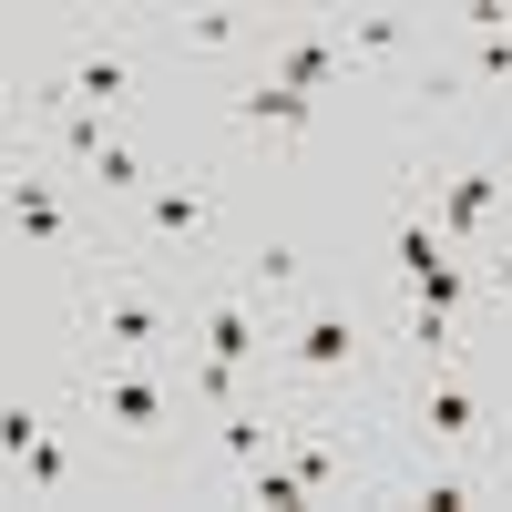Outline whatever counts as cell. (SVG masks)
<instances>
[{
  "instance_id": "cell-1",
  "label": "cell",
  "mask_w": 512,
  "mask_h": 512,
  "mask_svg": "<svg viewBox=\"0 0 512 512\" xmlns=\"http://www.w3.org/2000/svg\"><path fill=\"white\" fill-rule=\"evenodd\" d=\"M390 379H400V318H379L369 287L308 277L277 308L267 390L287 410H390Z\"/></svg>"
},
{
  "instance_id": "cell-2",
  "label": "cell",
  "mask_w": 512,
  "mask_h": 512,
  "mask_svg": "<svg viewBox=\"0 0 512 512\" xmlns=\"http://www.w3.org/2000/svg\"><path fill=\"white\" fill-rule=\"evenodd\" d=\"M400 195L441 226L451 256H472V267H482V256L512 236V144H502V134H461V123H451V134L410 144Z\"/></svg>"
},
{
  "instance_id": "cell-3",
  "label": "cell",
  "mask_w": 512,
  "mask_h": 512,
  "mask_svg": "<svg viewBox=\"0 0 512 512\" xmlns=\"http://www.w3.org/2000/svg\"><path fill=\"white\" fill-rule=\"evenodd\" d=\"M72 420L123 461H164L195 420L185 359H113V349H72Z\"/></svg>"
},
{
  "instance_id": "cell-4",
  "label": "cell",
  "mask_w": 512,
  "mask_h": 512,
  "mask_svg": "<svg viewBox=\"0 0 512 512\" xmlns=\"http://www.w3.org/2000/svg\"><path fill=\"white\" fill-rule=\"evenodd\" d=\"M72 349L113 359H185V277L144 267V256H93L72 267Z\"/></svg>"
},
{
  "instance_id": "cell-5",
  "label": "cell",
  "mask_w": 512,
  "mask_h": 512,
  "mask_svg": "<svg viewBox=\"0 0 512 512\" xmlns=\"http://www.w3.org/2000/svg\"><path fill=\"white\" fill-rule=\"evenodd\" d=\"M123 256H144V267L164 277H195V267H216L226 256V164H205V154H164V175L113 216Z\"/></svg>"
},
{
  "instance_id": "cell-6",
  "label": "cell",
  "mask_w": 512,
  "mask_h": 512,
  "mask_svg": "<svg viewBox=\"0 0 512 512\" xmlns=\"http://www.w3.org/2000/svg\"><path fill=\"white\" fill-rule=\"evenodd\" d=\"M0 236L31 246V256H62V277L123 246L113 216L82 195V175H62V164H52V154H31V144H21V154H0Z\"/></svg>"
},
{
  "instance_id": "cell-7",
  "label": "cell",
  "mask_w": 512,
  "mask_h": 512,
  "mask_svg": "<svg viewBox=\"0 0 512 512\" xmlns=\"http://www.w3.org/2000/svg\"><path fill=\"white\" fill-rule=\"evenodd\" d=\"M154 52H144V21H72L52 52H41V93L62 103H93L113 123H154Z\"/></svg>"
},
{
  "instance_id": "cell-8",
  "label": "cell",
  "mask_w": 512,
  "mask_h": 512,
  "mask_svg": "<svg viewBox=\"0 0 512 512\" xmlns=\"http://www.w3.org/2000/svg\"><path fill=\"white\" fill-rule=\"evenodd\" d=\"M492 379L472 369V349L461 359H400V379H390V431H400V451H441V461H482V441H492Z\"/></svg>"
},
{
  "instance_id": "cell-9",
  "label": "cell",
  "mask_w": 512,
  "mask_h": 512,
  "mask_svg": "<svg viewBox=\"0 0 512 512\" xmlns=\"http://www.w3.org/2000/svg\"><path fill=\"white\" fill-rule=\"evenodd\" d=\"M267 338H277V308L226 267V256L185 277V359H216V369L267 379Z\"/></svg>"
},
{
  "instance_id": "cell-10",
  "label": "cell",
  "mask_w": 512,
  "mask_h": 512,
  "mask_svg": "<svg viewBox=\"0 0 512 512\" xmlns=\"http://www.w3.org/2000/svg\"><path fill=\"white\" fill-rule=\"evenodd\" d=\"M144 52H154V62H216V72H246L256 52H267V11H236V0L144 11Z\"/></svg>"
},
{
  "instance_id": "cell-11",
  "label": "cell",
  "mask_w": 512,
  "mask_h": 512,
  "mask_svg": "<svg viewBox=\"0 0 512 512\" xmlns=\"http://www.w3.org/2000/svg\"><path fill=\"white\" fill-rule=\"evenodd\" d=\"M246 72H267V82H287V93H308V103H328L338 82H359L349 52H338V21H328V11H287V21H267V52H256Z\"/></svg>"
},
{
  "instance_id": "cell-12",
  "label": "cell",
  "mask_w": 512,
  "mask_h": 512,
  "mask_svg": "<svg viewBox=\"0 0 512 512\" xmlns=\"http://www.w3.org/2000/svg\"><path fill=\"white\" fill-rule=\"evenodd\" d=\"M318 113H328V103L287 93V82H267V72H236L226 93H216V123H226V134L277 144V154H308V144H318Z\"/></svg>"
},
{
  "instance_id": "cell-13",
  "label": "cell",
  "mask_w": 512,
  "mask_h": 512,
  "mask_svg": "<svg viewBox=\"0 0 512 512\" xmlns=\"http://www.w3.org/2000/svg\"><path fill=\"white\" fill-rule=\"evenodd\" d=\"M338 21V52H349V72H420V62H431V11H390V0H379V11H328Z\"/></svg>"
},
{
  "instance_id": "cell-14",
  "label": "cell",
  "mask_w": 512,
  "mask_h": 512,
  "mask_svg": "<svg viewBox=\"0 0 512 512\" xmlns=\"http://www.w3.org/2000/svg\"><path fill=\"white\" fill-rule=\"evenodd\" d=\"M277 441H287V400L277 390H246L226 410H205V461H216V482H246Z\"/></svg>"
},
{
  "instance_id": "cell-15",
  "label": "cell",
  "mask_w": 512,
  "mask_h": 512,
  "mask_svg": "<svg viewBox=\"0 0 512 512\" xmlns=\"http://www.w3.org/2000/svg\"><path fill=\"white\" fill-rule=\"evenodd\" d=\"M164 154H175V134H164V123H113V144L82 164V195H93L103 216H123V205L164 175Z\"/></svg>"
},
{
  "instance_id": "cell-16",
  "label": "cell",
  "mask_w": 512,
  "mask_h": 512,
  "mask_svg": "<svg viewBox=\"0 0 512 512\" xmlns=\"http://www.w3.org/2000/svg\"><path fill=\"white\" fill-rule=\"evenodd\" d=\"M226 267H236L256 297H267V308H287V297L308 287V256H297L287 236H246V246H226Z\"/></svg>"
},
{
  "instance_id": "cell-17",
  "label": "cell",
  "mask_w": 512,
  "mask_h": 512,
  "mask_svg": "<svg viewBox=\"0 0 512 512\" xmlns=\"http://www.w3.org/2000/svg\"><path fill=\"white\" fill-rule=\"evenodd\" d=\"M31 82H41V62L21 52V41H0V154L31 144Z\"/></svg>"
},
{
  "instance_id": "cell-18",
  "label": "cell",
  "mask_w": 512,
  "mask_h": 512,
  "mask_svg": "<svg viewBox=\"0 0 512 512\" xmlns=\"http://www.w3.org/2000/svg\"><path fill=\"white\" fill-rule=\"evenodd\" d=\"M11 472H21V502H62V492H72V431L52 420V431H41V441L11 461Z\"/></svg>"
},
{
  "instance_id": "cell-19",
  "label": "cell",
  "mask_w": 512,
  "mask_h": 512,
  "mask_svg": "<svg viewBox=\"0 0 512 512\" xmlns=\"http://www.w3.org/2000/svg\"><path fill=\"white\" fill-rule=\"evenodd\" d=\"M236 492H246V502H267V512H297V502H308V482H297V461H287V441H277L267 461H256V472H246Z\"/></svg>"
},
{
  "instance_id": "cell-20",
  "label": "cell",
  "mask_w": 512,
  "mask_h": 512,
  "mask_svg": "<svg viewBox=\"0 0 512 512\" xmlns=\"http://www.w3.org/2000/svg\"><path fill=\"white\" fill-rule=\"evenodd\" d=\"M41 431H52V410H41V400H0V461H21Z\"/></svg>"
},
{
  "instance_id": "cell-21",
  "label": "cell",
  "mask_w": 512,
  "mask_h": 512,
  "mask_svg": "<svg viewBox=\"0 0 512 512\" xmlns=\"http://www.w3.org/2000/svg\"><path fill=\"white\" fill-rule=\"evenodd\" d=\"M482 482L512 492V410H492V441H482Z\"/></svg>"
}]
</instances>
